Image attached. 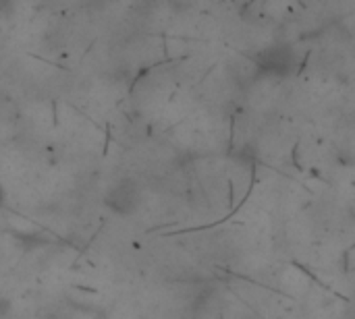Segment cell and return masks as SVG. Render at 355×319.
<instances>
[{"label":"cell","instance_id":"1","mask_svg":"<svg viewBox=\"0 0 355 319\" xmlns=\"http://www.w3.org/2000/svg\"><path fill=\"white\" fill-rule=\"evenodd\" d=\"M258 69L270 77H287L297 66V54L289 44H275L262 50L256 58Z\"/></svg>","mask_w":355,"mask_h":319},{"label":"cell","instance_id":"3","mask_svg":"<svg viewBox=\"0 0 355 319\" xmlns=\"http://www.w3.org/2000/svg\"><path fill=\"white\" fill-rule=\"evenodd\" d=\"M12 311V303L8 299H0V319H6Z\"/></svg>","mask_w":355,"mask_h":319},{"label":"cell","instance_id":"2","mask_svg":"<svg viewBox=\"0 0 355 319\" xmlns=\"http://www.w3.org/2000/svg\"><path fill=\"white\" fill-rule=\"evenodd\" d=\"M139 201H141L139 187L131 179H123V181L114 183L104 197L106 208L119 216H131L139 208Z\"/></svg>","mask_w":355,"mask_h":319},{"label":"cell","instance_id":"4","mask_svg":"<svg viewBox=\"0 0 355 319\" xmlns=\"http://www.w3.org/2000/svg\"><path fill=\"white\" fill-rule=\"evenodd\" d=\"M2 203H4V189H2V185H0V208H2Z\"/></svg>","mask_w":355,"mask_h":319}]
</instances>
